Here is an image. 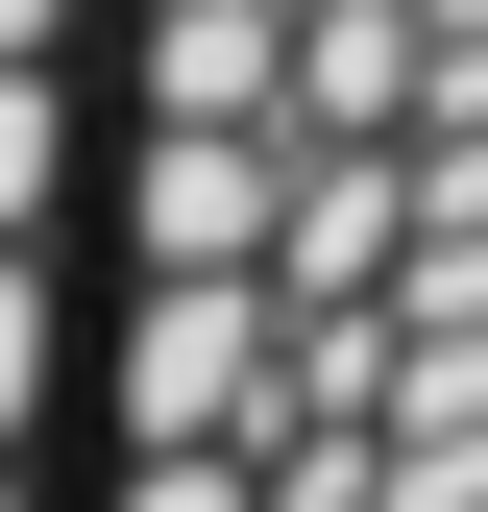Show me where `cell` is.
Masks as SVG:
<instances>
[{
	"label": "cell",
	"instance_id": "1",
	"mask_svg": "<svg viewBox=\"0 0 488 512\" xmlns=\"http://www.w3.org/2000/svg\"><path fill=\"white\" fill-rule=\"evenodd\" d=\"M98 122H122V0H0V488L74 464L98 391Z\"/></svg>",
	"mask_w": 488,
	"mask_h": 512
},
{
	"label": "cell",
	"instance_id": "2",
	"mask_svg": "<svg viewBox=\"0 0 488 512\" xmlns=\"http://www.w3.org/2000/svg\"><path fill=\"white\" fill-rule=\"evenodd\" d=\"M464 512H488V488H464Z\"/></svg>",
	"mask_w": 488,
	"mask_h": 512
}]
</instances>
